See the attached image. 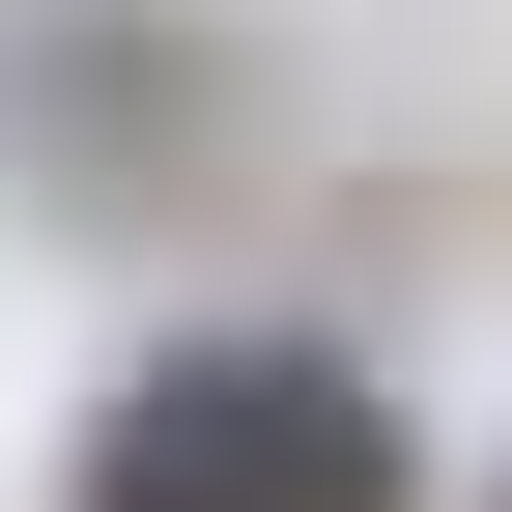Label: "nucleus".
Instances as JSON below:
<instances>
[{"label": "nucleus", "instance_id": "1", "mask_svg": "<svg viewBox=\"0 0 512 512\" xmlns=\"http://www.w3.org/2000/svg\"><path fill=\"white\" fill-rule=\"evenodd\" d=\"M57 512H427V456L342 342H143L57 456Z\"/></svg>", "mask_w": 512, "mask_h": 512}, {"label": "nucleus", "instance_id": "2", "mask_svg": "<svg viewBox=\"0 0 512 512\" xmlns=\"http://www.w3.org/2000/svg\"><path fill=\"white\" fill-rule=\"evenodd\" d=\"M484 512H512V484H484Z\"/></svg>", "mask_w": 512, "mask_h": 512}]
</instances>
